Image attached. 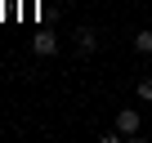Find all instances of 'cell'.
Segmentation results:
<instances>
[{"label": "cell", "mask_w": 152, "mask_h": 143, "mask_svg": "<svg viewBox=\"0 0 152 143\" xmlns=\"http://www.w3.org/2000/svg\"><path fill=\"white\" fill-rule=\"evenodd\" d=\"M116 130H121L125 139H134V134H139V112H130V107L116 112Z\"/></svg>", "instance_id": "3"}, {"label": "cell", "mask_w": 152, "mask_h": 143, "mask_svg": "<svg viewBox=\"0 0 152 143\" xmlns=\"http://www.w3.org/2000/svg\"><path fill=\"white\" fill-rule=\"evenodd\" d=\"M72 40H76V49H81V54H94V49H99L94 27H76V36H72Z\"/></svg>", "instance_id": "2"}, {"label": "cell", "mask_w": 152, "mask_h": 143, "mask_svg": "<svg viewBox=\"0 0 152 143\" xmlns=\"http://www.w3.org/2000/svg\"><path fill=\"white\" fill-rule=\"evenodd\" d=\"M134 49H139V54H152V31H139V36H134Z\"/></svg>", "instance_id": "4"}, {"label": "cell", "mask_w": 152, "mask_h": 143, "mask_svg": "<svg viewBox=\"0 0 152 143\" xmlns=\"http://www.w3.org/2000/svg\"><path fill=\"white\" fill-rule=\"evenodd\" d=\"M31 49H36L40 58H49V54H58V36H54V31H36V40H31Z\"/></svg>", "instance_id": "1"}, {"label": "cell", "mask_w": 152, "mask_h": 143, "mask_svg": "<svg viewBox=\"0 0 152 143\" xmlns=\"http://www.w3.org/2000/svg\"><path fill=\"white\" fill-rule=\"evenodd\" d=\"M139 98H143V103H152V76H143V81H139Z\"/></svg>", "instance_id": "5"}]
</instances>
